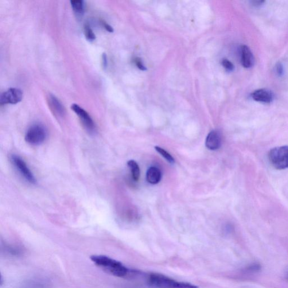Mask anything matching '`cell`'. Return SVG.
I'll return each mask as SVG.
<instances>
[{
    "mask_svg": "<svg viewBox=\"0 0 288 288\" xmlns=\"http://www.w3.org/2000/svg\"><path fill=\"white\" fill-rule=\"evenodd\" d=\"M93 263L103 270L119 278H125L129 275L131 270L124 264L114 259L104 255H93L90 257Z\"/></svg>",
    "mask_w": 288,
    "mask_h": 288,
    "instance_id": "cell-1",
    "label": "cell"
},
{
    "mask_svg": "<svg viewBox=\"0 0 288 288\" xmlns=\"http://www.w3.org/2000/svg\"><path fill=\"white\" fill-rule=\"evenodd\" d=\"M147 283L155 288H199L194 284L178 282L166 275L157 273L150 274L147 278Z\"/></svg>",
    "mask_w": 288,
    "mask_h": 288,
    "instance_id": "cell-2",
    "label": "cell"
},
{
    "mask_svg": "<svg viewBox=\"0 0 288 288\" xmlns=\"http://www.w3.org/2000/svg\"><path fill=\"white\" fill-rule=\"evenodd\" d=\"M268 160L275 169L282 170L288 169V146L272 149L268 153Z\"/></svg>",
    "mask_w": 288,
    "mask_h": 288,
    "instance_id": "cell-3",
    "label": "cell"
},
{
    "mask_svg": "<svg viewBox=\"0 0 288 288\" xmlns=\"http://www.w3.org/2000/svg\"><path fill=\"white\" fill-rule=\"evenodd\" d=\"M48 136L46 127L40 123H36L31 126L27 130L25 135L27 143L32 145H41L45 141Z\"/></svg>",
    "mask_w": 288,
    "mask_h": 288,
    "instance_id": "cell-4",
    "label": "cell"
},
{
    "mask_svg": "<svg viewBox=\"0 0 288 288\" xmlns=\"http://www.w3.org/2000/svg\"><path fill=\"white\" fill-rule=\"evenodd\" d=\"M11 161L12 162L15 168L21 176L31 184H36L37 180L35 178L32 171H30L27 163L20 157L17 155H13L11 157Z\"/></svg>",
    "mask_w": 288,
    "mask_h": 288,
    "instance_id": "cell-5",
    "label": "cell"
},
{
    "mask_svg": "<svg viewBox=\"0 0 288 288\" xmlns=\"http://www.w3.org/2000/svg\"><path fill=\"white\" fill-rule=\"evenodd\" d=\"M71 109L79 116L82 123H83L87 131L92 133L95 131V123L93 122L91 116L88 115L86 111L76 104L72 105Z\"/></svg>",
    "mask_w": 288,
    "mask_h": 288,
    "instance_id": "cell-6",
    "label": "cell"
},
{
    "mask_svg": "<svg viewBox=\"0 0 288 288\" xmlns=\"http://www.w3.org/2000/svg\"><path fill=\"white\" fill-rule=\"evenodd\" d=\"M23 99L21 89L17 88H10L3 92L0 97L1 105L15 104L21 102Z\"/></svg>",
    "mask_w": 288,
    "mask_h": 288,
    "instance_id": "cell-7",
    "label": "cell"
},
{
    "mask_svg": "<svg viewBox=\"0 0 288 288\" xmlns=\"http://www.w3.org/2000/svg\"><path fill=\"white\" fill-rule=\"evenodd\" d=\"M252 98L256 102L271 103L274 99V93L269 89L261 88L257 89L252 93Z\"/></svg>",
    "mask_w": 288,
    "mask_h": 288,
    "instance_id": "cell-8",
    "label": "cell"
},
{
    "mask_svg": "<svg viewBox=\"0 0 288 288\" xmlns=\"http://www.w3.org/2000/svg\"><path fill=\"white\" fill-rule=\"evenodd\" d=\"M221 135L217 131H212L210 132L206 139L205 145L209 150L219 149L221 146Z\"/></svg>",
    "mask_w": 288,
    "mask_h": 288,
    "instance_id": "cell-9",
    "label": "cell"
},
{
    "mask_svg": "<svg viewBox=\"0 0 288 288\" xmlns=\"http://www.w3.org/2000/svg\"><path fill=\"white\" fill-rule=\"evenodd\" d=\"M241 61L244 68H250L255 64V58L249 47L243 45L241 48Z\"/></svg>",
    "mask_w": 288,
    "mask_h": 288,
    "instance_id": "cell-10",
    "label": "cell"
},
{
    "mask_svg": "<svg viewBox=\"0 0 288 288\" xmlns=\"http://www.w3.org/2000/svg\"><path fill=\"white\" fill-rule=\"evenodd\" d=\"M49 104L54 114L58 116H63L65 114V108L56 96L50 95Z\"/></svg>",
    "mask_w": 288,
    "mask_h": 288,
    "instance_id": "cell-11",
    "label": "cell"
},
{
    "mask_svg": "<svg viewBox=\"0 0 288 288\" xmlns=\"http://www.w3.org/2000/svg\"><path fill=\"white\" fill-rule=\"evenodd\" d=\"M162 178L161 171L157 167H151L146 173V180L151 184H157L160 182Z\"/></svg>",
    "mask_w": 288,
    "mask_h": 288,
    "instance_id": "cell-12",
    "label": "cell"
},
{
    "mask_svg": "<svg viewBox=\"0 0 288 288\" xmlns=\"http://www.w3.org/2000/svg\"><path fill=\"white\" fill-rule=\"evenodd\" d=\"M127 165L130 169L132 178L135 181H138L140 178V171L138 163L133 160H131L128 162Z\"/></svg>",
    "mask_w": 288,
    "mask_h": 288,
    "instance_id": "cell-13",
    "label": "cell"
},
{
    "mask_svg": "<svg viewBox=\"0 0 288 288\" xmlns=\"http://www.w3.org/2000/svg\"><path fill=\"white\" fill-rule=\"evenodd\" d=\"M71 4L72 9L78 15H83L84 13V1L82 0H75L71 1Z\"/></svg>",
    "mask_w": 288,
    "mask_h": 288,
    "instance_id": "cell-14",
    "label": "cell"
},
{
    "mask_svg": "<svg viewBox=\"0 0 288 288\" xmlns=\"http://www.w3.org/2000/svg\"><path fill=\"white\" fill-rule=\"evenodd\" d=\"M155 149H156L157 152L162 155V156L163 158H165L166 160L171 163V164H173V163H174V159L172 157V155L167 152L166 150L159 146H155Z\"/></svg>",
    "mask_w": 288,
    "mask_h": 288,
    "instance_id": "cell-15",
    "label": "cell"
},
{
    "mask_svg": "<svg viewBox=\"0 0 288 288\" xmlns=\"http://www.w3.org/2000/svg\"><path fill=\"white\" fill-rule=\"evenodd\" d=\"M84 32L85 37L89 41H94L96 39V36L93 33L92 29L88 25H85L84 27Z\"/></svg>",
    "mask_w": 288,
    "mask_h": 288,
    "instance_id": "cell-16",
    "label": "cell"
},
{
    "mask_svg": "<svg viewBox=\"0 0 288 288\" xmlns=\"http://www.w3.org/2000/svg\"><path fill=\"white\" fill-rule=\"evenodd\" d=\"M261 270V266L258 263H252L245 268L246 273L254 274Z\"/></svg>",
    "mask_w": 288,
    "mask_h": 288,
    "instance_id": "cell-17",
    "label": "cell"
},
{
    "mask_svg": "<svg viewBox=\"0 0 288 288\" xmlns=\"http://www.w3.org/2000/svg\"><path fill=\"white\" fill-rule=\"evenodd\" d=\"M222 64H223L224 68L229 71H232L234 69V65H233L230 61H229L228 59H224L223 61H222Z\"/></svg>",
    "mask_w": 288,
    "mask_h": 288,
    "instance_id": "cell-18",
    "label": "cell"
},
{
    "mask_svg": "<svg viewBox=\"0 0 288 288\" xmlns=\"http://www.w3.org/2000/svg\"><path fill=\"white\" fill-rule=\"evenodd\" d=\"M276 71L279 76H282L284 73V67L282 63H279L276 66Z\"/></svg>",
    "mask_w": 288,
    "mask_h": 288,
    "instance_id": "cell-19",
    "label": "cell"
},
{
    "mask_svg": "<svg viewBox=\"0 0 288 288\" xmlns=\"http://www.w3.org/2000/svg\"><path fill=\"white\" fill-rule=\"evenodd\" d=\"M135 63L140 70H142V71H145V70H146V68H145V66L143 65L142 61L141 59H140V58H136L135 60Z\"/></svg>",
    "mask_w": 288,
    "mask_h": 288,
    "instance_id": "cell-20",
    "label": "cell"
},
{
    "mask_svg": "<svg viewBox=\"0 0 288 288\" xmlns=\"http://www.w3.org/2000/svg\"><path fill=\"white\" fill-rule=\"evenodd\" d=\"M103 25L104 27V28L106 29L109 32H114V29H113V27L111 26L105 22H103Z\"/></svg>",
    "mask_w": 288,
    "mask_h": 288,
    "instance_id": "cell-21",
    "label": "cell"
},
{
    "mask_svg": "<svg viewBox=\"0 0 288 288\" xmlns=\"http://www.w3.org/2000/svg\"><path fill=\"white\" fill-rule=\"evenodd\" d=\"M108 61H107V57L106 54H103L102 56V64L103 65V67L104 68H106L108 65Z\"/></svg>",
    "mask_w": 288,
    "mask_h": 288,
    "instance_id": "cell-22",
    "label": "cell"
},
{
    "mask_svg": "<svg viewBox=\"0 0 288 288\" xmlns=\"http://www.w3.org/2000/svg\"><path fill=\"white\" fill-rule=\"evenodd\" d=\"M264 1H252L253 4L256 6H260V5H262V3H264Z\"/></svg>",
    "mask_w": 288,
    "mask_h": 288,
    "instance_id": "cell-23",
    "label": "cell"
}]
</instances>
